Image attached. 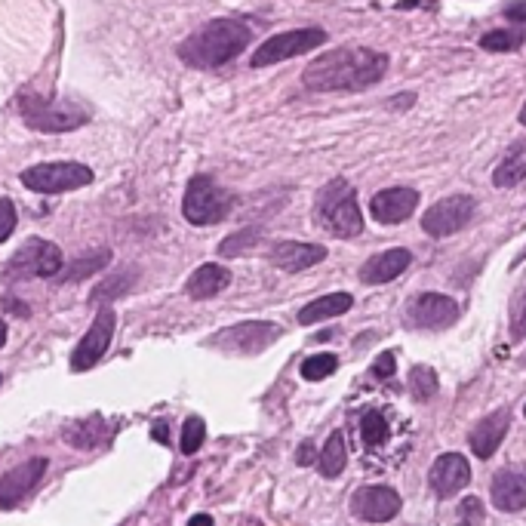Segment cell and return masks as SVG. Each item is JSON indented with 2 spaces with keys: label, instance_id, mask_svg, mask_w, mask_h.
<instances>
[{
  "label": "cell",
  "instance_id": "cell-1",
  "mask_svg": "<svg viewBox=\"0 0 526 526\" xmlns=\"http://www.w3.org/2000/svg\"><path fill=\"white\" fill-rule=\"evenodd\" d=\"M388 56L370 47H339L317 56L305 71L302 84L311 93H357L385 77Z\"/></svg>",
  "mask_w": 526,
  "mask_h": 526
},
{
  "label": "cell",
  "instance_id": "cell-34",
  "mask_svg": "<svg viewBox=\"0 0 526 526\" xmlns=\"http://www.w3.org/2000/svg\"><path fill=\"white\" fill-rule=\"evenodd\" d=\"M459 523H483V505L477 496H468L459 502Z\"/></svg>",
  "mask_w": 526,
  "mask_h": 526
},
{
  "label": "cell",
  "instance_id": "cell-13",
  "mask_svg": "<svg viewBox=\"0 0 526 526\" xmlns=\"http://www.w3.org/2000/svg\"><path fill=\"white\" fill-rule=\"evenodd\" d=\"M459 317V305L450 296L440 293H422L413 299L407 311V323L416 330H447Z\"/></svg>",
  "mask_w": 526,
  "mask_h": 526
},
{
  "label": "cell",
  "instance_id": "cell-44",
  "mask_svg": "<svg viewBox=\"0 0 526 526\" xmlns=\"http://www.w3.org/2000/svg\"><path fill=\"white\" fill-rule=\"evenodd\" d=\"M520 124L526 127V102H523V108H520Z\"/></svg>",
  "mask_w": 526,
  "mask_h": 526
},
{
  "label": "cell",
  "instance_id": "cell-26",
  "mask_svg": "<svg viewBox=\"0 0 526 526\" xmlns=\"http://www.w3.org/2000/svg\"><path fill=\"white\" fill-rule=\"evenodd\" d=\"M526 44V31L523 28H496L480 37V47L487 53H514Z\"/></svg>",
  "mask_w": 526,
  "mask_h": 526
},
{
  "label": "cell",
  "instance_id": "cell-32",
  "mask_svg": "<svg viewBox=\"0 0 526 526\" xmlns=\"http://www.w3.org/2000/svg\"><path fill=\"white\" fill-rule=\"evenodd\" d=\"M111 262V253L108 250H99V253H93V256H84L77 262V268H71L62 280L65 283H71V280H80V277H87V274H93V271H99L102 265H108Z\"/></svg>",
  "mask_w": 526,
  "mask_h": 526
},
{
  "label": "cell",
  "instance_id": "cell-25",
  "mask_svg": "<svg viewBox=\"0 0 526 526\" xmlns=\"http://www.w3.org/2000/svg\"><path fill=\"white\" fill-rule=\"evenodd\" d=\"M345 462H348L345 437H342V431H333L330 440H327V447H323L320 456H317V471L323 477H339L345 471Z\"/></svg>",
  "mask_w": 526,
  "mask_h": 526
},
{
  "label": "cell",
  "instance_id": "cell-24",
  "mask_svg": "<svg viewBox=\"0 0 526 526\" xmlns=\"http://www.w3.org/2000/svg\"><path fill=\"white\" fill-rule=\"evenodd\" d=\"M526 179V145H511L508 154L502 157V164L493 173V185L496 188H514Z\"/></svg>",
  "mask_w": 526,
  "mask_h": 526
},
{
  "label": "cell",
  "instance_id": "cell-31",
  "mask_svg": "<svg viewBox=\"0 0 526 526\" xmlns=\"http://www.w3.org/2000/svg\"><path fill=\"white\" fill-rule=\"evenodd\" d=\"M410 388L416 400H431L437 394V373L431 367H413L410 370Z\"/></svg>",
  "mask_w": 526,
  "mask_h": 526
},
{
  "label": "cell",
  "instance_id": "cell-29",
  "mask_svg": "<svg viewBox=\"0 0 526 526\" xmlns=\"http://www.w3.org/2000/svg\"><path fill=\"white\" fill-rule=\"evenodd\" d=\"M360 437L367 447H382V443L388 440V419L382 413H363L360 419Z\"/></svg>",
  "mask_w": 526,
  "mask_h": 526
},
{
  "label": "cell",
  "instance_id": "cell-14",
  "mask_svg": "<svg viewBox=\"0 0 526 526\" xmlns=\"http://www.w3.org/2000/svg\"><path fill=\"white\" fill-rule=\"evenodd\" d=\"M403 499L394 487H360L351 496V514L357 520H367V523H388L397 517Z\"/></svg>",
  "mask_w": 526,
  "mask_h": 526
},
{
  "label": "cell",
  "instance_id": "cell-41",
  "mask_svg": "<svg viewBox=\"0 0 526 526\" xmlns=\"http://www.w3.org/2000/svg\"><path fill=\"white\" fill-rule=\"evenodd\" d=\"M4 305H7V308H13V311H16L19 317H28V305H19L16 299H7Z\"/></svg>",
  "mask_w": 526,
  "mask_h": 526
},
{
  "label": "cell",
  "instance_id": "cell-46",
  "mask_svg": "<svg viewBox=\"0 0 526 526\" xmlns=\"http://www.w3.org/2000/svg\"><path fill=\"white\" fill-rule=\"evenodd\" d=\"M0 382H4V376H0Z\"/></svg>",
  "mask_w": 526,
  "mask_h": 526
},
{
  "label": "cell",
  "instance_id": "cell-23",
  "mask_svg": "<svg viewBox=\"0 0 526 526\" xmlns=\"http://www.w3.org/2000/svg\"><path fill=\"white\" fill-rule=\"evenodd\" d=\"M354 305V296L351 293H330V296H320L314 302H308L302 311H299V323L302 327H314L320 320H333L339 314H348Z\"/></svg>",
  "mask_w": 526,
  "mask_h": 526
},
{
  "label": "cell",
  "instance_id": "cell-9",
  "mask_svg": "<svg viewBox=\"0 0 526 526\" xmlns=\"http://www.w3.org/2000/svg\"><path fill=\"white\" fill-rule=\"evenodd\" d=\"M114 330H117V314H114V308H102V311L96 314V320L90 323V330L84 333V339H80L77 348L71 351V360H68L71 373H87V370H93L96 363L105 357V351L111 348Z\"/></svg>",
  "mask_w": 526,
  "mask_h": 526
},
{
  "label": "cell",
  "instance_id": "cell-30",
  "mask_svg": "<svg viewBox=\"0 0 526 526\" xmlns=\"http://www.w3.org/2000/svg\"><path fill=\"white\" fill-rule=\"evenodd\" d=\"M336 367H339V357H336V354H314V357H308V360L302 363V376H305L308 382H320V379L333 376Z\"/></svg>",
  "mask_w": 526,
  "mask_h": 526
},
{
  "label": "cell",
  "instance_id": "cell-6",
  "mask_svg": "<svg viewBox=\"0 0 526 526\" xmlns=\"http://www.w3.org/2000/svg\"><path fill=\"white\" fill-rule=\"evenodd\" d=\"M96 173L87 164H74V160H56V164H37L22 170V185L34 194H65L93 185Z\"/></svg>",
  "mask_w": 526,
  "mask_h": 526
},
{
  "label": "cell",
  "instance_id": "cell-10",
  "mask_svg": "<svg viewBox=\"0 0 526 526\" xmlns=\"http://www.w3.org/2000/svg\"><path fill=\"white\" fill-rule=\"evenodd\" d=\"M280 327L268 320H247V323H237V327H228L222 333L213 336V345L231 354H259L268 345H274L280 339Z\"/></svg>",
  "mask_w": 526,
  "mask_h": 526
},
{
  "label": "cell",
  "instance_id": "cell-27",
  "mask_svg": "<svg viewBox=\"0 0 526 526\" xmlns=\"http://www.w3.org/2000/svg\"><path fill=\"white\" fill-rule=\"evenodd\" d=\"M259 244V228H244V231H234L231 237H225L222 244H219V256H244V253H250L253 247Z\"/></svg>",
  "mask_w": 526,
  "mask_h": 526
},
{
  "label": "cell",
  "instance_id": "cell-39",
  "mask_svg": "<svg viewBox=\"0 0 526 526\" xmlns=\"http://www.w3.org/2000/svg\"><path fill=\"white\" fill-rule=\"evenodd\" d=\"M151 434H154V440H157V443H170V437H167V422H157Z\"/></svg>",
  "mask_w": 526,
  "mask_h": 526
},
{
  "label": "cell",
  "instance_id": "cell-28",
  "mask_svg": "<svg viewBox=\"0 0 526 526\" xmlns=\"http://www.w3.org/2000/svg\"><path fill=\"white\" fill-rule=\"evenodd\" d=\"M204 440H207V422L200 419V416H188L185 425H182V440H179V450L185 456H194L200 447H204Z\"/></svg>",
  "mask_w": 526,
  "mask_h": 526
},
{
  "label": "cell",
  "instance_id": "cell-38",
  "mask_svg": "<svg viewBox=\"0 0 526 526\" xmlns=\"http://www.w3.org/2000/svg\"><path fill=\"white\" fill-rule=\"evenodd\" d=\"M296 465H317V453H314V443H302V447H299V453H296Z\"/></svg>",
  "mask_w": 526,
  "mask_h": 526
},
{
  "label": "cell",
  "instance_id": "cell-21",
  "mask_svg": "<svg viewBox=\"0 0 526 526\" xmlns=\"http://www.w3.org/2000/svg\"><path fill=\"white\" fill-rule=\"evenodd\" d=\"M111 431H108V422L102 413H93L87 419H77L71 425L62 428V440L74 450H99L102 443H108Z\"/></svg>",
  "mask_w": 526,
  "mask_h": 526
},
{
  "label": "cell",
  "instance_id": "cell-20",
  "mask_svg": "<svg viewBox=\"0 0 526 526\" xmlns=\"http://www.w3.org/2000/svg\"><path fill=\"white\" fill-rule=\"evenodd\" d=\"M410 262H413L410 250H403V247L385 250V253L367 259V265L360 268V280L370 283V287H379V283H391L394 277H400L403 271L410 268Z\"/></svg>",
  "mask_w": 526,
  "mask_h": 526
},
{
  "label": "cell",
  "instance_id": "cell-12",
  "mask_svg": "<svg viewBox=\"0 0 526 526\" xmlns=\"http://www.w3.org/2000/svg\"><path fill=\"white\" fill-rule=\"evenodd\" d=\"M47 459L34 456L16 468H10L7 474H0V511H13L16 505H22V499H28L34 493V487L47 474Z\"/></svg>",
  "mask_w": 526,
  "mask_h": 526
},
{
  "label": "cell",
  "instance_id": "cell-33",
  "mask_svg": "<svg viewBox=\"0 0 526 526\" xmlns=\"http://www.w3.org/2000/svg\"><path fill=\"white\" fill-rule=\"evenodd\" d=\"M16 222H19V216H16V204L10 197H0V244L16 231Z\"/></svg>",
  "mask_w": 526,
  "mask_h": 526
},
{
  "label": "cell",
  "instance_id": "cell-4",
  "mask_svg": "<svg viewBox=\"0 0 526 526\" xmlns=\"http://www.w3.org/2000/svg\"><path fill=\"white\" fill-rule=\"evenodd\" d=\"M62 268H65V256L53 240L28 237L25 244L10 256V262L4 268V283L13 287V283H25V280H37V277H59Z\"/></svg>",
  "mask_w": 526,
  "mask_h": 526
},
{
  "label": "cell",
  "instance_id": "cell-8",
  "mask_svg": "<svg viewBox=\"0 0 526 526\" xmlns=\"http://www.w3.org/2000/svg\"><path fill=\"white\" fill-rule=\"evenodd\" d=\"M327 44V31L323 28H296V31H283V34H274L268 37L265 44H259V50L253 53L250 65L253 68H268V65H277V62H287V59H296L302 53H311L317 47Z\"/></svg>",
  "mask_w": 526,
  "mask_h": 526
},
{
  "label": "cell",
  "instance_id": "cell-3",
  "mask_svg": "<svg viewBox=\"0 0 526 526\" xmlns=\"http://www.w3.org/2000/svg\"><path fill=\"white\" fill-rule=\"evenodd\" d=\"M317 225L323 231H330L333 237H357L363 231V216L357 207V191L345 179H333L320 188L317 204H314Z\"/></svg>",
  "mask_w": 526,
  "mask_h": 526
},
{
  "label": "cell",
  "instance_id": "cell-5",
  "mask_svg": "<svg viewBox=\"0 0 526 526\" xmlns=\"http://www.w3.org/2000/svg\"><path fill=\"white\" fill-rule=\"evenodd\" d=\"M234 210V194L216 185L210 176H194L188 182L185 200H182V216L191 225H219L231 216Z\"/></svg>",
  "mask_w": 526,
  "mask_h": 526
},
{
  "label": "cell",
  "instance_id": "cell-15",
  "mask_svg": "<svg viewBox=\"0 0 526 526\" xmlns=\"http://www.w3.org/2000/svg\"><path fill=\"white\" fill-rule=\"evenodd\" d=\"M428 483L434 496L440 499H450L456 493H462L468 483H471V465L462 453H443L437 456V462L431 465V474H428Z\"/></svg>",
  "mask_w": 526,
  "mask_h": 526
},
{
  "label": "cell",
  "instance_id": "cell-18",
  "mask_svg": "<svg viewBox=\"0 0 526 526\" xmlns=\"http://www.w3.org/2000/svg\"><path fill=\"white\" fill-rule=\"evenodd\" d=\"M508 428H511V416H508V410H496V413H490L487 419H480V422L474 425L471 437H468L474 456L483 459V462L493 459V453L502 447V440H505Z\"/></svg>",
  "mask_w": 526,
  "mask_h": 526
},
{
  "label": "cell",
  "instance_id": "cell-22",
  "mask_svg": "<svg viewBox=\"0 0 526 526\" xmlns=\"http://www.w3.org/2000/svg\"><path fill=\"white\" fill-rule=\"evenodd\" d=\"M228 283H231V271H228L225 265L207 262V265H200V268L188 277L185 293H188L191 299H197V302H204V299H213V296H219L222 290H228Z\"/></svg>",
  "mask_w": 526,
  "mask_h": 526
},
{
  "label": "cell",
  "instance_id": "cell-7",
  "mask_svg": "<svg viewBox=\"0 0 526 526\" xmlns=\"http://www.w3.org/2000/svg\"><path fill=\"white\" fill-rule=\"evenodd\" d=\"M16 105H19V114L25 124L37 133H68V130L84 127L90 120L80 108L44 102L37 93H19Z\"/></svg>",
  "mask_w": 526,
  "mask_h": 526
},
{
  "label": "cell",
  "instance_id": "cell-19",
  "mask_svg": "<svg viewBox=\"0 0 526 526\" xmlns=\"http://www.w3.org/2000/svg\"><path fill=\"white\" fill-rule=\"evenodd\" d=\"M493 505L505 514H517L526 508V468H505L493 477L490 487Z\"/></svg>",
  "mask_w": 526,
  "mask_h": 526
},
{
  "label": "cell",
  "instance_id": "cell-43",
  "mask_svg": "<svg viewBox=\"0 0 526 526\" xmlns=\"http://www.w3.org/2000/svg\"><path fill=\"white\" fill-rule=\"evenodd\" d=\"M7 336H10V330H7V323H4V320H0V348H4V345H7Z\"/></svg>",
  "mask_w": 526,
  "mask_h": 526
},
{
  "label": "cell",
  "instance_id": "cell-11",
  "mask_svg": "<svg viewBox=\"0 0 526 526\" xmlns=\"http://www.w3.org/2000/svg\"><path fill=\"white\" fill-rule=\"evenodd\" d=\"M477 204L471 194H453V197H443L437 200L434 207H428V213L422 216V228L431 237H450L456 231H462L471 216H474Z\"/></svg>",
  "mask_w": 526,
  "mask_h": 526
},
{
  "label": "cell",
  "instance_id": "cell-17",
  "mask_svg": "<svg viewBox=\"0 0 526 526\" xmlns=\"http://www.w3.org/2000/svg\"><path fill=\"white\" fill-rule=\"evenodd\" d=\"M327 259V247L320 244H302V240H277L268 250V262L287 274H299L311 265H320Z\"/></svg>",
  "mask_w": 526,
  "mask_h": 526
},
{
  "label": "cell",
  "instance_id": "cell-45",
  "mask_svg": "<svg viewBox=\"0 0 526 526\" xmlns=\"http://www.w3.org/2000/svg\"><path fill=\"white\" fill-rule=\"evenodd\" d=\"M523 416H526V407H523Z\"/></svg>",
  "mask_w": 526,
  "mask_h": 526
},
{
  "label": "cell",
  "instance_id": "cell-37",
  "mask_svg": "<svg viewBox=\"0 0 526 526\" xmlns=\"http://www.w3.org/2000/svg\"><path fill=\"white\" fill-rule=\"evenodd\" d=\"M505 19L517 22V25H526V0H514V4L505 7Z\"/></svg>",
  "mask_w": 526,
  "mask_h": 526
},
{
  "label": "cell",
  "instance_id": "cell-40",
  "mask_svg": "<svg viewBox=\"0 0 526 526\" xmlns=\"http://www.w3.org/2000/svg\"><path fill=\"white\" fill-rule=\"evenodd\" d=\"M188 526H213V517L210 514H197V517L188 520Z\"/></svg>",
  "mask_w": 526,
  "mask_h": 526
},
{
  "label": "cell",
  "instance_id": "cell-36",
  "mask_svg": "<svg viewBox=\"0 0 526 526\" xmlns=\"http://www.w3.org/2000/svg\"><path fill=\"white\" fill-rule=\"evenodd\" d=\"M511 336H514V339H523V336H526V293H523L520 305L514 308V317H511Z\"/></svg>",
  "mask_w": 526,
  "mask_h": 526
},
{
  "label": "cell",
  "instance_id": "cell-2",
  "mask_svg": "<svg viewBox=\"0 0 526 526\" xmlns=\"http://www.w3.org/2000/svg\"><path fill=\"white\" fill-rule=\"evenodd\" d=\"M253 28L240 19H213L179 44V59L191 68H219L250 47Z\"/></svg>",
  "mask_w": 526,
  "mask_h": 526
},
{
  "label": "cell",
  "instance_id": "cell-16",
  "mask_svg": "<svg viewBox=\"0 0 526 526\" xmlns=\"http://www.w3.org/2000/svg\"><path fill=\"white\" fill-rule=\"evenodd\" d=\"M419 207L416 188H385L370 200V213L379 225H400L407 222Z\"/></svg>",
  "mask_w": 526,
  "mask_h": 526
},
{
  "label": "cell",
  "instance_id": "cell-42",
  "mask_svg": "<svg viewBox=\"0 0 526 526\" xmlns=\"http://www.w3.org/2000/svg\"><path fill=\"white\" fill-rule=\"evenodd\" d=\"M422 4V0H400V4H397V10H416Z\"/></svg>",
  "mask_w": 526,
  "mask_h": 526
},
{
  "label": "cell",
  "instance_id": "cell-35",
  "mask_svg": "<svg viewBox=\"0 0 526 526\" xmlns=\"http://www.w3.org/2000/svg\"><path fill=\"white\" fill-rule=\"evenodd\" d=\"M397 373V363H394V354L391 351H382L379 360L373 363V376L376 379H391Z\"/></svg>",
  "mask_w": 526,
  "mask_h": 526
}]
</instances>
